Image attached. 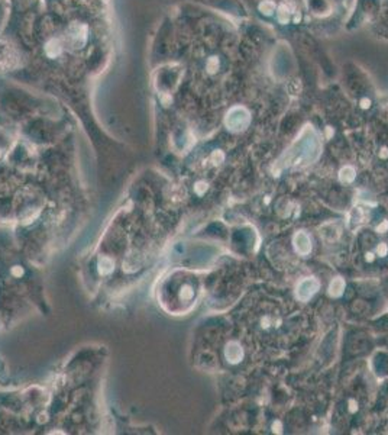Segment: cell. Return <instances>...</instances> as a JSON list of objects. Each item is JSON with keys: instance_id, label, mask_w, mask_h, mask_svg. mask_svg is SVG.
Masks as SVG:
<instances>
[{"instance_id": "cell-4", "label": "cell", "mask_w": 388, "mask_h": 435, "mask_svg": "<svg viewBox=\"0 0 388 435\" xmlns=\"http://www.w3.org/2000/svg\"><path fill=\"white\" fill-rule=\"evenodd\" d=\"M339 235H340V229L335 223H326L320 229V236L324 238V241H329V242L336 241L339 238Z\"/></svg>"}, {"instance_id": "cell-2", "label": "cell", "mask_w": 388, "mask_h": 435, "mask_svg": "<svg viewBox=\"0 0 388 435\" xmlns=\"http://www.w3.org/2000/svg\"><path fill=\"white\" fill-rule=\"evenodd\" d=\"M294 247H296V251L302 255H307L311 251V242L310 238L307 236V234H304L303 231L299 232L296 236H294Z\"/></svg>"}, {"instance_id": "cell-8", "label": "cell", "mask_w": 388, "mask_h": 435, "mask_svg": "<svg viewBox=\"0 0 388 435\" xmlns=\"http://www.w3.org/2000/svg\"><path fill=\"white\" fill-rule=\"evenodd\" d=\"M387 226H388V222H384V223H383L381 226H378L377 229H378V231H383V229H386Z\"/></svg>"}, {"instance_id": "cell-6", "label": "cell", "mask_w": 388, "mask_h": 435, "mask_svg": "<svg viewBox=\"0 0 388 435\" xmlns=\"http://www.w3.org/2000/svg\"><path fill=\"white\" fill-rule=\"evenodd\" d=\"M355 179V171L351 167H345L340 170V181L342 183H351Z\"/></svg>"}, {"instance_id": "cell-7", "label": "cell", "mask_w": 388, "mask_h": 435, "mask_svg": "<svg viewBox=\"0 0 388 435\" xmlns=\"http://www.w3.org/2000/svg\"><path fill=\"white\" fill-rule=\"evenodd\" d=\"M377 251H378L380 255H386V254H387V245H386V244H381V245L377 248Z\"/></svg>"}, {"instance_id": "cell-1", "label": "cell", "mask_w": 388, "mask_h": 435, "mask_svg": "<svg viewBox=\"0 0 388 435\" xmlns=\"http://www.w3.org/2000/svg\"><path fill=\"white\" fill-rule=\"evenodd\" d=\"M317 289H319V282L314 277H307V279H304L299 283L297 290H296V296H297V299H300L303 302H307L311 296L317 291Z\"/></svg>"}, {"instance_id": "cell-9", "label": "cell", "mask_w": 388, "mask_h": 435, "mask_svg": "<svg viewBox=\"0 0 388 435\" xmlns=\"http://www.w3.org/2000/svg\"><path fill=\"white\" fill-rule=\"evenodd\" d=\"M355 409H356V408H355V402H354V400H351V411H352V412H355Z\"/></svg>"}, {"instance_id": "cell-5", "label": "cell", "mask_w": 388, "mask_h": 435, "mask_svg": "<svg viewBox=\"0 0 388 435\" xmlns=\"http://www.w3.org/2000/svg\"><path fill=\"white\" fill-rule=\"evenodd\" d=\"M343 289H345V282H343V279L336 277V279L330 283V286H329V294L333 296V297H339V296L343 293Z\"/></svg>"}, {"instance_id": "cell-3", "label": "cell", "mask_w": 388, "mask_h": 435, "mask_svg": "<svg viewBox=\"0 0 388 435\" xmlns=\"http://www.w3.org/2000/svg\"><path fill=\"white\" fill-rule=\"evenodd\" d=\"M225 354H226L228 362H232V364H236V362H239L243 359V350L236 341H232L226 345Z\"/></svg>"}]
</instances>
